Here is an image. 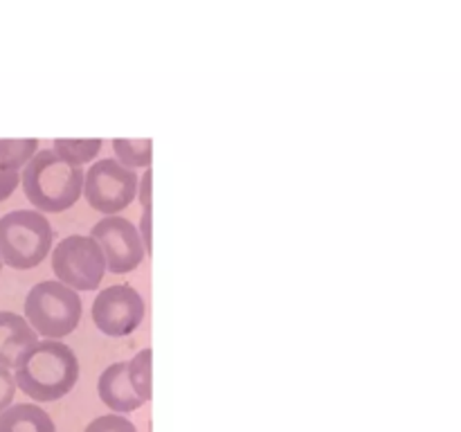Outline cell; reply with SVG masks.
I'll return each instance as SVG.
<instances>
[{
    "label": "cell",
    "mask_w": 461,
    "mask_h": 432,
    "mask_svg": "<svg viewBox=\"0 0 461 432\" xmlns=\"http://www.w3.org/2000/svg\"><path fill=\"white\" fill-rule=\"evenodd\" d=\"M138 232H140V238H142V243H144V250L151 252V210L142 212V223H140Z\"/></svg>",
    "instance_id": "cell-20"
},
{
    "label": "cell",
    "mask_w": 461,
    "mask_h": 432,
    "mask_svg": "<svg viewBox=\"0 0 461 432\" xmlns=\"http://www.w3.org/2000/svg\"><path fill=\"white\" fill-rule=\"evenodd\" d=\"M84 196L93 210L99 214L115 216L133 202L138 194V174L117 160H99L95 162L84 176Z\"/></svg>",
    "instance_id": "cell-6"
},
{
    "label": "cell",
    "mask_w": 461,
    "mask_h": 432,
    "mask_svg": "<svg viewBox=\"0 0 461 432\" xmlns=\"http://www.w3.org/2000/svg\"><path fill=\"white\" fill-rule=\"evenodd\" d=\"M0 432H57V428L39 405L18 403L0 412Z\"/></svg>",
    "instance_id": "cell-11"
},
{
    "label": "cell",
    "mask_w": 461,
    "mask_h": 432,
    "mask_svg": "<svg viewBox=\"0 0 461 432\" xmlns=\"http://www.w3.org/2000/svg\"><path fill=\"white\" fill-rule=\"evenodd\" d=\"M84 432H138V428L124 414H104L90 421Z\"/></svg>",
    "instance_id": "cell-16"
},
{
    "label": "cell",
    "mask_w": 461,
    "mask_h": 432,
    "mask_svg": "<svg viewBox=\"0 0 461 432\" xmlns=\"http://www.w3.org/2000/svg\"><path fill=\"white\" fill-rule=\"evenodd\" d=\"M138 198L144 212L151 210V169H144V176L138 180Z\"/></svg>",
    "instance_id": "cell-19"
},
{
    "label": "cell",
    "mask_w": 461,
    "mask_h": 432,
    "mask_svg": "<svg viewBox=\"0 0 461 432\" xmlns=\"http://www.w3.org/2000/svg\"><path fill=\"white\" fill-rule=\"evenodd\" d=\"M14 369L16 387L34 400L63 399L79 378V360L75 351L59 340L36 342Z\"/></svg>",
    "instance_id": "cell-1"
},
{
    "label": "cell",
    "mask_w": 461,
    "mask_h": 432,
    "mask_svg": "<svg viewBox=\"0 0 461 432\" xmlns=\"http://www.w3.org/2000/svg\"><path fill=\"white\" fill-rule=\"evenodd\" d=\"M21 183L32 205L39 207L41 212L57 214V212L70 210L81 198L84 169L68 165L52 148L50 151L45 148L27 162Z\"/></svg>",
    "instance_id": "cell-2"
},
{
    "label": "cell",
    "mask_w": 461,
    "mask_h": 432,
    "mask_svg": "<svg viewBox=\"0 0 461 432\" xmlns=\"http://www.w3.org/2000/svg\"><path fill=\"white\" fill-rule=\"evenodd\" d=\"M151 140H113V148H115L120 165L126 169H149L151 165Z\"/></svg>",
    "instance_id": "cell-13"
},
{
    "label": "cell",
    "mask_w": 461,
    "mask_h": 432,
    "mask_svg": "<svg viewBox=\"0 0 461 432\" xmlns=\"http://www.w3.org/2000/svg\"><path fill=\"white\" fill-rule=\"evenodd\" d=\"M14 394H16V382H14L12 372L5 367H0V412L12 405Z\"/></svg>",
    "instance_id": "cell-17"
},
{
    "label": "cell",
    "mask_w": 461,
    "mask_h": 432,
    "mask_svg": "<svg viewBox=\"0 0 461 432\" xmlns=\"http://www.w3.org/2000/svg\"><path fill=\"white\" fill-rule=\"evenodd\" d=\"M52 270L59 284L72 291H95L106 273V261L93 237L72 234L66 237L52 252Z\"/></svg>",
    "instance_id": "cell-5"
},
{
    "label": "cell",
    "mask_w": 461,
    "mask_h": 432,
    "mask_svg": "<svg viewBox=\"0 0 461 432\" xmlns=\"http://www.w3.org/2000/svg\"><path fill=\"white\" fill-rule=\"evenodd\" d=\"M93 320L102 333L124 338L133 333L144 320V300L129 284L108 286L95 297Z\"/></svg>",
    "instance_id": "cell-8"
},
{
    "label": "cell",
    "mask_w": 461,
    "mask_h": 432,
    "mask_svg": "<svg viewBox=\"0 0 461 432\" xmlns=\"http://www.w3.org/2000/svg\"><path fill=\"white\" fill-rule=\"evenodd\" d=\"M90 234L102 250L106 268L111 273H131L144 261L147 250H144L138 228L124 216H104Z\"/></svg>",
    "instance_id": "cell-7"
},
{
    "label": "cell",
    "mask_w": 461,
    "mask_h": 432,
    "mask_svg": "<svg viewBox=\"0 0 461 432\" xmlns=\"http://www.w3.org/2000/svg\"><path fill=\"white\" fill-rule=\"evenodd\" d=\"M0 268H3V261H0Z\"/></svg>",
    "instance_id": "cell-21"
},
{
    "label": "cell",
    "mask_w": 461,
    "mask_h": 432,
    "mask_svg": "<svg viewBox=\"0 0 461 432\" xmlns=\"http://www.w3.org/2000/svg\"><path fill=\"white\" fill-rule=\"evenodd\" d=\"M81 320V300L59 282H41L25 297V322L45 340L70 336Z\"/></svg>",
    "instance_id": "cell-4"
},
{
    "label": "cell",
    "mask_w": 461,
    "mask_h": 432,
    "mask_svg": "<svg viewBox=\"0 0 461 432\" xmlns=\"http://www.w3.org/2000/svg\"><path fill=\"white\" fill-rule=\"evenodd\" d=\"M39 140H0V169L18 171L36 156Z\"/></svg>",
    "instance_id": "cell-14"
},
{
    "label": "cell",
    "mask_w": 461,
    "mask_h": 432,
    "mask_svg": "<svg viewBox=\"0 0 461 432\" xmlns=\"http://www.w3.org/2000/svg\"><path fill=\"white\" fill-rule=\"evenodd\" d=\"M129 381L135 394L147 403L151 399V349H142L129 360Z\"/></svg>",
    "instance_id": "cell-15"
},
{
    "label": "cell",
    "mask_w": 461,
    "mask_h": 432,
    "mask_svg": "<svg viewBox=\"0 0 461 432\" xmlns=\"http://www.w3.org/2000/svg\"><path fill=\"white\" fill-rule=\"evenodd\" d=\"M99 399L115 414H129L142 408L144 400L133 392L129 381V363H113L97 381Z\"/></svg>",
    "instance_id": "cell-9"
},
{
    "label": "cell",
    "mask_w": 461,
    "mask_h": 432,
    "mask_svg": "<svg viewBox=\"0 0 461 432\" xmlns=\"http://www.w3.org/2000/svg\"><path fill=\"white\" fill-rule=\"evenodd\" d=\"M99 148H102V140H54V148L61 160L68 165L81 166L86 162H93L97 158Z\"/></svg>",
    "instance_id": "cell-12"
},
{
    "label": "cell",
    "mask_w": 461,
    "mask_h": 432,
    "mask_svg": "<svg viewBox=\"0 0 461 432\" xmlns=\"http://www.w3.org/2000/svg\"><path fill=\"white\" fill-rule=\"evenodd\" d=\"M52 238L48 216L32 210L9 212L0 219V261L16 270L34 268L48 256Z\"/></svg>",
    "instance_id": "cell-3"
},
{
    "label": "cell",
    "mask_w": 461,
    "mask_h": 432,
    "mask_svg": "<svg viewBox=\"0 0 461 432\" xmlns=\"http://www.w3.org/2000/svg\"><path fill=\"white\" fill-rule=\"evenodd\" d=\"M18 183H21V176H18V171L0 169V202H3L5 198L12 196L14 189L18 187Z\"/></svg>",
    "instance_id": "cell-18"
},
{
    "label": "cell",
    "mask_w": 461,
    "mask_h": 432,
    "mask_svg": "<svg viewBox=\"0 0 461 432\" xmlns=\"http://www.w3.org/2000/svg\"><path fill=\"white\" fill-rule=\"evenodd\" d=\"M39 342L25 318L9 310H0V367H16L18 360Z\"/></svg>",
    "instance_id": "cell-10"
}]
</instances>
